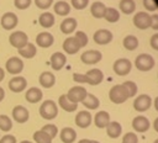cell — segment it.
<instances>
[{
  "instance_id": "cell-1",
  "label": "cell",
  "mask_w": 158,
  "mask_h": 143,
  "mask_svg": "<svg viewBox=\"0 0 158 143\" xmlns=\"http://www.w3.org/2000/svg\"><path fill=\"white\" fill-rule=\"evenodd\" d=\"M109 97H110V101L118 105V104H123L127 99H130V95L127 89L122 84H116L110 89Z\"/></svg>"
},
{
  "instance_id": "cell-2",
  "label": "cell",
  "mask_w": 158,
  "mask_h": 143,
  "mask_svg": "<svg viewBox=\"0 0 158 143\" xmlns=\"http://www.w3.org/2000/svg\"><path fill=\"white\" fill-rule=\"evenodd\" d=\"M40 115L44 120H53L58 115V106L52 100H46L40 106Z\"/></svg>"
},
{
  "instance_id": "cell-3",
  "label": "cell",
  "mask_w": 158,
  "mask_h": 143,
  "mask_svg": "<svg viewBox=\"0 0 158 143\" xmlns=\"http://www.w3.org/2000/svg\"><path fill=\"white\" fill-rule=\"evenodd\" d=\"M154 58L148 53L138 54L135 59V67L141 72H148L154 67Z\"/></svg>"
},
{
  "instance_id": "cell-4",
  "label": "cell",
  "mask_w": 158,
  "mask_h": 143,
  "mask_svg": "<svg viewBox=\"0 0 158 143\" xmlns=\"http://www.w3.org/2000/svg\"><path fill=\"white\" fill-rule=\"evenodd\" d=\"M112 68H114V72H115L117 75L123 76V75H127V74L131 72V69H132V63H131L130 59H127V58H120V59H117V60L114 62Z\"/></svg>"
},
{
  "instance_id": "cell-5",
  "label": "cell",
  "mask_w": 158,
  "mask_h": 143,
  "mask_svg": "<svg viewBox=\"0 0 158 143\" xmlns=\"http://www.w3.org/2000/svg\"><path fill=\"white\" fill-rule=\"evenodd\" d=\"M9 42H10V44H11L12 47L20 49V48H22V47H25V46L27 44L28 37H27V35H26L25 32H22V31H15V32H12V33L10 35Z\"/></svg>"
},
{
  "instance_id": "cell-6",
  "label": "cell",
  "mask_w": 158,
  "mask_h": 143,
  "mask_svg": "<svg viewBox=\"0 0 158 143\" xmlns=\"http://www.w3.org/2000/svg\"><path fill=\"white\" fill-rule=\"evenodd\" d=\"M86 94H88L86 89L78 85V86L70 88L69 91H68L65 95H67V97H68L69 101H72V102H74V104H78V102H81V101L84 100V97L86 96Z\"/></svg>"
},
{
  "instance_id": "cell-7",
  "label": "cell",
  "mask_w": 158,
  "mask_h": 143,
  "mask_svg": "<svg viewBox=\"0 0 158 143\" xmlns=\"http://www.w3.org/2000/svg\"><path fill=\"white\" fill-rule=\"evenodd\" d=\"M152 106V99L147 94H142L137 96L133 101V108L138 112H144Z\"/></svg>"
},
{
  "instance_id": "cell-8",
  "label": "cell",
  "mask_w": 158,
  "mask_h": 143,
  "mask_svg": "<svg viewBox=\"0 0 158 143\" xmlns=\"http://www.w3.org/2000/svg\"><path fill=\"white\" fill-rule=\"evenodd\" d=\"M5 68L7 70V73L10 74H20L22 70H23V62L21 58L19 57H11L7 59L6 64H5Z\"/></svg>"
},
{
  "instance_id": "cell-9",
  "label": "cell",
  "mask_w": 158,
  "mask_h": 143,
  "mask_svg": "<svg viewBox=\"0 0 158 143\" xmlns=\"http://www.w3.org/2000/svg\"><path fill=\"white\" fill-rule=\"evenodd\" d=\"M133 25L139 30H146L151 27V15L148 12H137L133 16Z\"/></svg>"
},
{
  "instance_id": "cell-10",
  "label": "cell",
  "mask_w": 158,
  "mask_h": 143,
  "mask_svg": "<svg viewBox=\"0 0 158 143\" xmlns=\"http://www.w3.org/2000/svg\"><path fill=\"white\" fill-rule=\"evenodd\" d=\"M0 23H1L2 28L10 31V30H14V28L17 26L19 18H17V16H16L14 12H5V14L1 16Z\"/></svg>"
},
{
  "instance_id": "cell-11",
  "label": "cell",
  "mask_w": 158,
  "mask_h": 143,
  "mask_svg": "<svg viewBox=\"0 0 158 143\" xmlns=\"http://www.w3.org/2000/svg\"><path fill=\"white\" fill-rule=\"evenodd\" d=\"M112 37H114L112 33H111L109 30H105V28L98 30V31L94 32V35H93L94 42L98 43V44H101V46L110 43V42L112 41Z\"/></svg>"
},
{
  "instance_id": "cell-12",
  "label": "cell",
  "mask_w": 158,
  "mask_h": 143,
  "mask_svg": "<svg viewBox=\"0 0 158 143\" xmlns=\"http://www.w3.org/2000/svg\"><path fill=\"white\" fill-rule=\"evenodd\" d=\"M101 58H102L101 52L95 51V49H89L86 52H83V54L80 55L81 62L85 64H96L101 60Z\"/></svg>"
},
{
  "instance_id": "cell-13",
  "label": "cell",
  "mask_w": 158,
  "mask_h": 143,
  "mask_svg": "<svg viewBox=\"0 0 158 143\" xmlns=\"http://www.w3.org/2000/svg\"><path fill=\"white\" fill-rule=\"evenodd\" d=\"M12 117L16 122L19 123H25L28 121V117H30V113H28V110L22 106V105H17L12 108Z\"/></svg>"
},
{
  "instance_id": "cell-14",
  "label": "cell",
  "mask_w": 158,
  "mask_h": 143,
  "mask_svg": "<svg viewBox=\"0 0 158 143\" xmlns=\"http://www.w3.org/2000/svg\"><path fill=\"white\" fill-rule=\"evenodd\" d=\"M26 86H27V80L23 76H20V75L14 76L9 81V89L14 92H21L26 89Z\"/></svg>"
},
{
  "instance_id": "cell-15",
  "label": "cell",
  "mask_w": 158,
  "mask_h": 143,
  "mask_svg": "<svg viewBox=\"0 0 158 143\" xmlns=\"http://www.w3.org/2000/svg\"><path fill=\"white\" fill-rule=\"evenodd\" d=\"M93 116L89 111H79L75 116V125L80 128H86L91 125Z\"/></svg>"
},
{
  "instance_id": "cell-16",
  "label": "cell",
  "mask_w": 158,
  "mask_h": 143,
  "mask_svg": "<svg viewBox=\"0 0 158 143\" xmlns=\"http://www.w3.org/2000/svg\"><path fill=\"white\" fill-rule=\"evenodd\" d=\"M132 127H133V129H135L136 132L143 133V132H146V131L149 129L151 123H149V121H148L147 117L139 115V116H136V117L133 118V121H132Z\"/></svg>"
},
{
  "instance_id": "cell-17",
  "label": "cell",
  "mask_w": 158,
  "mask_h": 143,
  "mask_svg": "<svg viewBox=\"0 0 158 143\" xmlns=\"http://www.w3.org/2000/svg\"><path fill=\"white\" fill-rule=\"evenodd\" d=\"M80 48H81V46L75 37H68L63 42V49L68 54H75L77 52H79Z\"/></svg>"
},
{
  "instance_id": "cell-18",
  "label": "cell",
  "mask_w": 158,
  "mask_h": 143,
  "mask_svg": "<svg viewBox=\"0 0 158 143\" xmlns=\"http://www.w3.org/2000/svg\"><path fill=\"white\" fill-rule=\"evenodd\" d=\"M65 62H67V58L62 52H54L51 55V67L54 70H60L65 65Z\"/></svg>"
},
{
  "instance_id": "cell-19",
  "label": "cell",
  "mask_w": 158,
  "mask_h": 143,
  "mask_svg": "<svg viewBox=\"0 0 158 143\" xmlns=\"http://www.w3.org/2000/svg\"><path fill=\"white\" fill-rule=\"evenodd\" d=\"M53 42H54V37L49 32H41L36 37V44L42 47V48L51 47L53 44Z\"/></svg>"
},
{
  "instance_id": "cell-20",
  "label": "cell",
  "mask_w": 158,
  "mask_h": 143,
  "mask_svg": "<svg viewBox=\"0 0 158 143\" xmlns=\"http://www.w3.org/2000/svg\"><path fill=\"white\" fill-rule=\"evenodd\" d=\"M110 123V115L106 111H98L94 116V125L98 128H106Z\"/></svg>"
},
{
  "instance_id": "cell-21",
  "label": "cell",
  "mask_w": 158,
  "mask_h": 143,
  "mask_svg": "<svg viewBox=\"0 0 158 143\" xmlns=\"http://www.w3.org/2000/svg\"><path fill=\"white\" fill-rule=\"evenodd\" d=\"M38 81H40V84H41L44 89H49V88H52V86L56 84V76H54V74L51 73V72H43V73L40 75Z\"/></svg>"
},
{
  "instance_id": "cell-22",
  "label": "cell",
  "mask_w": 158,
  "mask_h": 143,
  "mask_svg": "<svg viewBox=\"0 0 158 143\" xmlns=\"http://www.w3.org/2000/svg\"><path fill=\"white\" fill-rule=\"evenodd\" d=\"M85 75L88 76L90 85H99V84L102 81V79H104L102 72H101L100 69H96V68L88 70V73H86Z\"/></svg>"
},
{
  "instance_id": "cell-23",
  "label": "cell",
  "mask_w": 158,
  "mask_h": 143,
  "mask_svg": "<svg viewBox=\"0 0 158 143\" xmlns=\"http://www.w3.org/2000/svg\"><path fill=\"white\" fill-rule=\"evenodd\" d=\"M106 133L110 138H118L122 133V127H121L120 122L110 121V123L106 126Z\"/></svg>"
},
{
  "instance_id": "cell-24",
  "label": "cell",
  "mask_w": 158,
  "mask_h": 143,
  "mask_svg": "<svg viewBox=\"0 0 158 143\" xmlns=\"http://www.w3.org/2000/svg\"><path fill=\"white\" fill-rule=\"evenodd\" d=\"M77 26H78V22L74 17H67V18H64V21L60 22V31L65 35H69V33L74 32Z\"/></svg>"
},
{
  "instance_id": "cell-25",
  "label": "cell",
  "mask_w": 158,
  "mask_h": 143,
  "mask_svg": "<svg viewBox=\"0 0 158 143\" xmlns=\"http://www.w3.org/2000/svg\"><path fill=\"white\" fill-rule=\"evenodd\" d=\"M42 96H43V94H42L41 89L35 88V86H33V88H30V89L26 91V94H25L26 100H27L28 102H31V104H36V102L41 101V100H42Z\"/></svg>"
},
{
  "instance_id": "cell-26",
  "label": "cell",
  "mask_w": 158,
  "mask_h": 143,
  "mask_svg": "<svg viewBox=\"0 0 158 143\" xmlns=\"http://www.w3.org/2000/svg\"><path fill=\"white\" fill-rule=\"evenodd\" d=\"M59 137L63 143H73L77 139V132L72 127H64L62 128Z\"/></svg>"
},
{
  "instance_id": "cell-27",
  "label": "cell",
  "mask_w": 158,
  "mask_h": 143,
  "mask_svg": "<svg viewBox=\"0 0 158 143\" xmlns=\"http://www.w3.org/2000/svg\"><path fill=\"white\" fill-rule=\"evenodd\" d=\"M81 104H83V105H84V107H86L88 110H95V108H98V107H99L100 101H99V99H98L95 95H93V94L88 92V94H86V96L84 97V100L81 101Z\"/></svg>"
},
{
  "instance_id": "cell-28",
  "label": "cell",
  "mask_w": 158,
  "mask_h": 143,
  "mask_svg": "<svg viewBox=\"0 0 158 143\" xmlns=\"http://www.w3.org/2000/svg\"><path fill=\"white\" fill-rule=\"evenodd\" d=\"M105 10H106V6L101 1L93 2L91 4V7H90V12H91V15L95 18H102L104 15H105Z\"/></svg>"
},
{
  "instance_id": "cell-29",
  "label": "cell",
  "mask_w": 158,
  "mask_h": 143,
  "mask_svg": "<svg viewBox=\"0 0 158 143\" xmlns=\"http://www.w3.org/2000/svg\"><path fill=\"white\" fill-rule=\"evenodd\" d=\"M36 53H37V49H36L35 44H33V43H30V42H27V44H26L25 47H22V48L19 49V54H20L21 57L26 58V59L33 58V57L36 55Z\"/></svg>"
},
{
  "instance_id": "cell-30",
  "label": "cell",
  "mask_w": 158,
  "mask_h": 143,
  "mask_svg": "<svg viewBox=\"0 0 158 143\" xmlns=\"http://www.w3.org/2000/svg\"><path fill=\"white\" fill-rule=\"evenodd\" d=\"M58 102H59V106L67 112H73L78 108V104H74V102L69 101L67 95H60L59 99H58Z\"/></svg>"
},
{
  "instance_id": "cell-31",
  "label": "cell",
  "mask_w": 158,
  "mask_h": 143,
  "mask_svg": "<svg viewBox=\"0 0 158 143\" xmlns=\"http://www.w3.org/2000/svg\"><path fill=\"white\" fill-rule=\"evenodd\" d=\"M38 22L42 27L44 28H49L54 25V15L52 12H43L38 17Z\"/></svg>"
},
{
  "instance_id": "cell-32",
  "label": "cell",
  "mask_w": 158,
  "mask_h": 143,
  "mask_svg": "<svg viewBox=\"0 0 158 143\" xmlns=\"http://www.w3.org/2000/svg\"><path fill=\"white\" fill-rule=\"evenodd\" d=\"M118 6H120L121 12H123L126 15H130V14H132L135 11L136 2H135V0H121Z\"/></svg>"
},
{
  "instance_id": "cell-33",
  "label": "cell",
  "mask_w": 158,
  "mask_h": 143,
  "mask_svg": "<svg viewBox=\"0 0 158 143\" xmlns=\"http://www.w3.org/2000/svg\"><path fill=\"white\" fill-rule=\"evenodd\" d=\"M54 12L59 16H65L70 12V5L65 1H57L54 4Z\"/></svg>"
},
{
  "instance_id": "cell-34",
  "label": "cell",
  "mask_w": 158,
  "mask_h": 143,
  "mask_svg": "<svg viewBox=\"0 0 158 143\" xmlns=\"http://www.w3.org/2000/svg\"><path fill=\"white\" fill-rule=\"evenodd\" d=\"M123 47L127 49V51H135L137 47H138V39L136 36L133 35H128L123 38V42H122Z\"/></svg>"
},
{
  "instance_id": "cell-35",
  "label": "cell",
  "mask_w": 158,
  "mask_h": 143,
  "mask_svg": "<svg viewBox=\"0 0 158 143\" xmlns=\"http://www.w3.org/2000/svg\"><path fill=\"white\" fill-rule=\"evenodd\" d=\"M104 18L107 21V22H117L120 20V12L114 9V7H106L105 10V15H104Z\"/></svg>"
},
{
  "instance_id": "cell-36",
  "label": "cell",
  "mask_w": 158,
  "mask_h": 143,
  "mask_svg": "<svg viewBox=\"0 0 158 143\" xmlns=\"http://www.w3.org/2000/svg\"><path fill=\"white\" fill-rule=\"evenodd\" d=\"M33 141L36 143H52V138L42 129L36 131L33 133Z\"/></svg>"
},
{
  "instance_id": "cell-37",
  "label": "cell",
  "mask_w": 158,
  "mask_h": 143,
  "mask_svg": "<svg viewBox=\"0 0 158 143\" xmlns=\"http://www.w3.org/2000/svg\"><path fill=\"white\" fill-rule=\"evenodd\" d=\"M12 128V121L6 115H0V129L4 132H9Z\"/></svg>"
},
{
  "instance_id": "cell-38",
  "label": "cell",
  "mask_w": 158,
  "mask_h": 143,
  "mask_svg": "<svg viewBox=\"0 0 158 143\" xmlns=\"http://www.w3.org/2000/svg\"><path fill=\"white\" fill-rule=\"evenodd\" d=\"M122 85H123V86L127 89L130 97H133V96L137 94V90H138V88H137V84H136L135 81L127 80V81H123V84H122Z\"/></svg>"
},
{
  "instance_id": "cell-39",
  "label": "cell",
  "mask_w": 158,
  "mask_h": 143,
  "mask_svg": "<svg viewBox=\"0 0 158 143\" xmlns=\"http://www.w3.org/2000/svg\"><path fill=\"white\" fill-rule=\"evenodd\" d=\"M42 131H44L52 139L57 136V133H58V128H57V126L56 125H53V123H48V125H44L42 128H41Z\"/></svg>"
},
{
  "instance_id": "cell-40",
  "label": "cell",
  "mask_w": 158,
  "mask_h": 143,
  "mask_svg": "<svg viewBox=\"0 0 158 143\" xmlns=\"http://www.w3.org/2000/svg\"><path fill=\"white\" fill-rule=\"evenodd\" d=\"M122 143H138V137L133 132H127L123 134Z\"/></svg>"
},
{
  "instance_id": "cell-41",
  "label": "cell",
  "mask_w": 158,
  "mask_h": 143,
  "mask_svg": "<svg viewBox=\"0 0 158 143\" xmlns=\"http://www.w3.org/2000/svg\"><path fill=\"white\" fill-rule=\"evenodd\" d=\"M74 37L78 39V42L80 43L81 47H85V46L88 44V36H86L85 32H83V31H78V32H75V36H74Z\"/></svg>"
},
{
  "instance_id": "cell-42",
  "label": "cell",
  "mask_w": 158,
  "mask_h": 143,
  "mask_svg": "<svg viewBox=\"0 0 158 143\" xmlns=\"http://www.w3.org/2000/svg\"><path fill=\"white\" fill-rule=\"evenodd\" d=\"M31 2H32V0H14V5L19 10H25V9L30 7Z\"/></svg>"
},
{
  "instance_id": "cell-43",
  "label": "cell",
  "mask_w": 158,
  "mask_h": 143,
  "mask_svg": "<svg viewBox=\"0 0 158 143\" xmlns=\"http://www.w3.org/2000/svg\"><path fill=\"white\" fill-rule=\"evenodd\" d=\"M70 2H72V6H73L74 9H77V10H83V9H85V7L88 6L89 0H70Z\"/></svg>"
},
{
  "instance_id": "cell-44",
  "label": "cell",
  "mask_w": 158,
  "mask_h": 143,
  "mask_svg": "<svg viewBox=\"0 0 158 143\" xmlns=\"http://www.w3.org/2000/svg\"><path fill=\"white\" fill-rule=\"evenodd\" d=\"M35 4L38 9H42V10H47L52 6L53 4V0H35Z\"/></svg>"
},
{
  "instance_id": "cell-45",
  "label": "cell",
  "mask_w": 158,
  "mask_h": 143,
  "mask_svg": "<svg viewBox=\"0 0 158 143\" xmlns=\"http://www.w3.org/2000/svg\"><path fill=\"white\" fill-rule=\"evenodd\" d=\"M143 6L147 11H156L158 10V5L154 0H143Z\"/></svg>"
},
{
  "instance_id": "cell-46",
  "label": "cell",
  "mask_w": 158,
  "mask_h": 143,
  "mask_svg": "<svg viewBox=\"0 0 158 143\" xmlns=\"http://www.w3.org/2000/svg\"><path fill=\"white\" fill-rule=\"evenodd\" d=\"M73 80L77 81V83H86L89 84V79L85 74H79V73H75L73 74Z\"/></svg>"
},
{
  "instance_id": "cell-47",
  "label": "cell",
  "mask_w": 158,
  "mask_h": 143,
  "mask_svg": "<svg viewBox=\"0 0 158 143\" xmlns=\"http://www.w3.org/2000/svg\"><path fill=\"white\" fill-rule=\"evenodd\" d=\"M0 143H16V137L12 134H5L4 137H1Z\"/></svg>"
},
{
  "instance_id": "cell-48",
  "label": "cell",
  "mask_w": 158,
  "mask_h": 143,
  "mask_svg": "<svg viewBox=\"0 0 158 143\" xmlns=\"http://www.w3.org/2000/svg\"><path fill=\"white\" fill-rule=\"evenodd\" d=\"M151 27L156 31H158V14L151 15Z\"/></svg>"
},
{
  "instance_id": "cell-49",
  "label": "cell",
  "mask_w": 158,
  "mask_h": 143,
  "mask_svg": "<svg viewBox=\"0 0 158 143\" xmlns=\"http://www.w3.org/2000/svg\"><path fill=\"white\" fill-rule=\"evenodd\" d=\"M149 43H151V47L156 51H158V33H154L151 39H149Z\"/></svg>"
},
{
  "instance_id": "cell-50",
  "label": "cell",
  "mask_w": 158,
  "mask_h": 143,
  "mask_svg": "<svg viewBox=\"0 0 158 143\" xmlns=\"http://www.w3.org/2000/svg\"><path fill=\"white\" fill-rule=\"evenodd\" d=\"M153 128H154V131L156 132H158V117L154 120V122H153Z\"/></svg>"
},
{
  "instance_id": "cell-51",
  "label": "cell",
  "mask_w": 158,
  "mask_h": 143,
  "mask_svg": "<svg viewBox=\"0 0 158 143\" xmlns=\"http://www.w3.org/2000/svg\"><path fill=\"white\" fill-rule=\"evenodd\" d=\"M4 97H5V91H4V89L0 86V101H2Z\"/></svg>"
},
{
  "instance_id": "cell-52",
  "label": "cell",
  "mask_w": 158,
  "mask_h": 143,
  "mask_svg": "<svg viewBox=\"0 0 158 143\" xmlns=\"http://www.w3.org/2000/svg\"><path fill=\"white\" fill-rule=\"evenodd\" d=\"M4 76H5V72H4V69L0 67V81L4 79Z\"/></svg>"
},
{
  "instance_id": "cell-53",
  "label": "cell",
  "mask_w": 158,
  "mask_h": 143,
  "mask_svg": "<svg viewBox=\"0 0 158 143\" xmlns=\"http://www.w3.org/2000/svg\"><path fill=\"white\" fill-rule=\"evenodd\" d=\"M153 105H154V108L158 111V96L154 99V102H153Z\"/></svg>"
},
{
  "instance_id": "cell-54",
  "label": "cell",
  "mask_w": 158,
  "mask_h": 143,
  "mask_svg": "<svg viewBox=\"0 0 158 143\" xmlns=\"http://www.w3.org/2000/svg\"><path fill=\"white\" fill-rule=\"evenodd\" d=\"M78 143H93V141H90V139H81Z\"/></svg>"
},
{
  "instance_id": "cell-55",
  "label": "cell",
  "mask_w": 158,
  "mask_h": 143,
  "mask_svg": "<svg viewBox=\"0 0 158 143\" xmlns=\"http://www.w3.org/2000/svg\"><path fill=\"white\" fill-rule=\"evenodd\" d=\"M20 143H32V142H30V141H22V142H20Z\"/></svg>"
},
{
  "instance_id": "cell-56",
  "label": "cell",
  "mask_w": 158,
  "mask_h": 143,
  "mask_svg": "<svg viewBox=\"0 0 158 143\" xmlns=\"http://www.w3.org/2000/svg\"><path fill=\"white\" fill-rule=\"evenodd\" d=\"M93 143H100V142H98V141H93Z\"/></svg>"
},
{
  "instance_id": "cell-57",
  "label": "cell",
  "mask_w": 158,
  "mask_h": 143,
  "mask_svg": "<svg viewBox=\"0 0 158 143\" xmlns=\"http://www.w3.org/2000/svg\"><path fill=\"white\" fill-rule=\"evenodd\" d=\"M153 143H158V139H156V141H154V142H153Z\"/></svg>"
}]
</instances>
